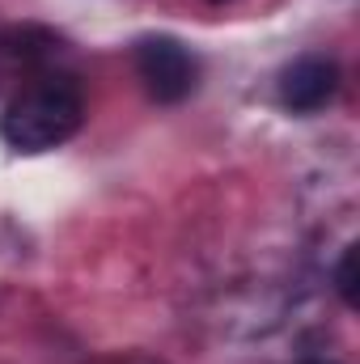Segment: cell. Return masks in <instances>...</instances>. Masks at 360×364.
<instances>
[{"label":"cell","mask_w":360,"mask_h":364,"mask_svg":"<svg viewBox=\"0 0 360 364\" xmlns=\"http://www.w3.org/2000/svg\"><path fill=\"white\" fill-rule=\"evenodd\" d=\"M136 73H140L149 97H157V102H182L195 90V77H199L195 55L182 47L179 38H166V34L162 38H144L136 47Z\"/></svg>","instance_id":"obj_2"},{"label":"cell","mask_w":360,"mask_h":364,"mask_svg":"<svg viewBox=\"0 0 360 364\" xmlns=\"http://www.w3.org/2000/svg\"><path fill=\"white\" fill-rule=\"evenodd\" d=\"M305 364H335V360H305Z\"/></svg>","instance_id":"obj_5"},{"label":"cell","mask_w":360,"mask_h":364,"mask_svg":"<svg viewBox=\"0 0 360 364\" xmlns=\"http://www.w3.org/2000/svg\"><path fill=\"white\" fill-rule=\"evenodd\" d=\"M85 119V102L81 90L68 81H43L21 97H13L0 114V136L9 149L17 153H47L64 140L77 136Z\"/></svg>","instance_id":"obj_1"},{"label":"cell","mask_w":360,"mask_h":364,"mask_svg":"<svg viewBox=\"0 0 360 364\" xmlns=\"http://www.w3.org/2000/svg\"><path fill=\"white\" fill-rule=\"evenodd\" d=\"M356 246H348L344 250V259H339V267H335V288H339V296H344V305H356Z\"/></svg>","instance_id":"obj_4"},{"label":"cell","mask_w":360,"mask_h":364,"mask_svg":"<svg viewBox=\"0 0 360 364\" xmlns=\"http://www.w3.org/2000/svg\"><path fill=\"white\" fill-rule=\"evenodd\" d=\"M335 90H339V68H335V60H327V55H301V60L288 64L284 77H280V97H284V106L297 110V114L322 110V106L335 97Z\"/></svg>","instance_id":"obj_3"},{"label":"cell","mask_w":360,"mask_h":364,"mask_svg":"<svg viewBox=\"0 0 360 364\" xmlns=\"http://www.w3.org/2000/svg\"><path fill=\"white\" fill-rule=\"evenodd\" d=\"M212 4H225V0H212Z\"/></svg>","instance_id":"obj_6"}]
</instances>
